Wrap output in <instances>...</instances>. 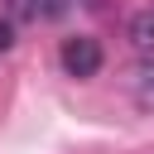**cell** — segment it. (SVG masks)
I'll list each match as a JSON object with an SVG mask.
<instances>
[{"mask_svg": "<svg viewBox=\"0 0 154 154\" xmlns=\"http://www.w3.org/2000/svg\"><path fill=\"white\" fill-rule=\"evenodd\" d=\"M58 63H63V72H67V77L87 82V77H96V72H101L106 53H101V43H96V38L77 34V38H63V48H58Z\"/></svg>", "mask_w": 154, "mask_h": 154, "instance_id": "cell-1", "label": "cell"}, {"mask_svg": "<svg viewBox=\"0 0 154 154\" xmlns=\"http://www.w3.org/2000/svg\"><path fill=\"white\" fill-rule=\"evenodd\" d=\"M10 5H14V14L29 19V24H53V19H63V14L72 10V0H10Z\"/></svg>", "mask_w": 154, "mask_h": 154, "instance_id": "cell-2", "label": "cell"}, {"mask_svg": "<svg viewBox=\"0 0 154 154\" xmlns=\"http://www.w3.org/2000/svg\"><path fill=\"white\" fill-rule=\"evenodd\" d=\"M125 38H130L140 53H154V5H144V10H135V14H130Z\"/></svg>", "mask_w": 154, "mask_h": 154, "instance_id": "cell-3", "label": "cell"}, {"mask_svg": "<svg viewBox=\"0 0 154 154\" xmlns=\"http://www.w3.org/2000/svg\"><path fill=\"white\" fill-rule=\"evenodd\" d=\"M130 96L140 111H154V58H144L135 72H130Z\"/></svg>", "mask_w": 154, "mask_h": 154, "instance_id": "cell-4", "label": "cell"}, {"mask_svg": "<svg viewBox=\"0 0 154 154\" xmlns=\"http://www.w3.org/2000/svg\"><path fill=\"white\" fill-rule=\"evenodd\" d=\"M10 48H14V19L0 14V53H10Z\"/></svg>", "mask_w": 154, "mask_h": 154, "instance_id": "cell-5", "label": "cell"}]
</instances>
